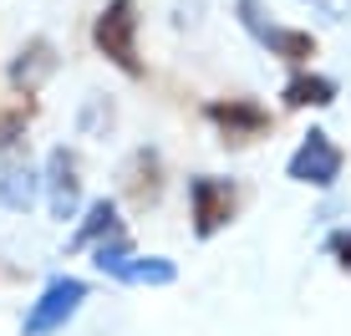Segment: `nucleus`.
<instances>
[{"label":"nucleus","instance_id":"f257e3e1","mask_svg":"<svg viewBox=\"0 0 351 336\" xmlns=\"http://www.w3.org/2000/svg\"><path fill=\"white\" fill-rule=\"evenodd\" d=\"M92 46L107 56L123 77H143V56H138V5L132 0H107L102 16L92 21Z\"/></svg>","mask_w":351,"mask_h":336},{"label":"nucleus","instance_id":"f03ea898","mask_svg":"<svg viewBox=\"0 0 351 336\" xmlns=\"http://www.w3.org/2000/svg\"><path fill=\"white\" fill-rule=\"evenodd\" d=\"M239 214V189L229 178L214 173H193L189 178V219H193V239H214L229 230V219Z\"/></svg>","mask_w":351,"mask_h":336},{"label":"nucleus","instance_id":"7ed1b4c3","mask_svg":"<svg viewBox=\"0 0 351 336\" xmlns=\"http://www.w3.org/2000/svg\"><path fill=\"white\" fill-rule=\"evenodd\" d=\"M82 301H87V280H77V275H51L46 291L31 301L26 321H21V336H56L82 311Z\"/></svg>","mask_w":351,"mask_h":336},{"label":"nucleus","instance_id":"20e7f679","mask_svg":"<svg viewBox=\"0 0 351 336\" xmlns=\"http://www.w3.org/2000/svg\"><path fill=\"white\" fill-rule=\"evenodd\" d=\"M239 26H245L255 41L265 46L270 56H280L290 67H306L311 56H316V36L311 31H295V26H280V21H270L260 10V0H239Z\"/></svg>","mask_w":351,"mask_h":336},{"label":"nucleus","instance_id":"39448f33","mask_svg":"<svg viewBox=\"0 0 351 336\" xmlns=\"http://www.w3.org/2000/svg\"><path fill=\"white\" fill-rule=\"evenodd\" d=\"M341 168H346V153L331 143V133L311 128V133L300 138V148L290 153L285 178H295V184H306V189H331L336 178H341Z\"/></svg>","mask_w":351,"mask_h":336},{"label":"nucleus","instance_id":"423d86ee","mask_svg":"<svg viewBox=\"0 0 351 336\" xmlns=\"http://www.w3.org/2000/svg\"><path fill=\"white\" fill-rule=\"evenodd\" d=\"M204 117L214 123L219 143H229V148H245V143L270 133V112H265L260 102H250V97H214L204 107Z\"/></svg>","mask_w":351,"mask_h":336},{"label":"nucleus","instance_id":"0eeeda50","mask_svg":"<svg viewBox=\"0 0 351 336\" xmlns=\"http://www.w3.org/2000/svg\"><path fill=\"white\" fill-rule=\"evenodd\" d=\"M41 189H46L51 219H77V209H82V158L71 148H51L46 153Z\"/></svg>","mask_w":351,"mask_h":336},{"label":"nucleus","instance_id":"6e6552de","mask_svg":"<svg viewBox=\"0 0 351 336\" xmlns=\"http://www.w3.org/2000/svg\"><path fill=\"white\" fill-rule=\"evenodd\" d=\"M51 71H56V46L46 41V36H31V41L10 56L5 82H10V92H16V97H36V92L46 87V77H51Z\"/></svg>","mask_w":351,"mask_h":336},{"label":"nucleus","instance_id":"1a4fd4ad","mask_svg":"<svg viewBox=\"0 0 351 336\" xmlns=\"http://www.w3.org/2000/svg\"><path fill=\"white\" fill-rule=\"evenodd\" d=\"M123 199L132 209H153L163 199V153L158 148H138L123 163Z\"/></svg>","mask_w":351,"mask_h":336},{"label":"nucleus","instance_id":"9d476101","mask_svg":"<svg viewBox=\"0 0 351 336\" xmlns=\"http://www.w3.org/2000/svg\"><path fill=\"white\" fill-rule=\"evenodd\" d=\"M117 230H123V219H117V199H92L66 250H92V245H102V239L117 235Z\"/></svg>","mask_w":351,"mask_h":336},{"label":"nucleus","instance_id":"9b49d317","mask_svg":"<svg viewBox=\"0 0 351 336\" xmlns=\"http://www.w3.org/2000/svg\"><path fill=\"white\" fill-rule=\"evenodd\" d=\"M280 102L285 107H331L336 102V82L331 77H321V71H295V77L280 87Z\"/></svg>","mask_w":351,"mask_h":336},{"label":"nucleus","instance_id":"f8f14e48","mask_svg":"<svg viewBox=\"0 0 351 336\" xmlns=\"http://www.w3.org/2000/svg\"><path fill=\"white\" fill-rule=\"evenodd\" d=\"M117 280H123V285H173L178 280V265L168 255H132Z\"/></svg>","mask_w":351,"mask_h":336},{"label":"nucleus","instance_id":"ddd939ff","mask_svg":"<svg viewBox=\"0 0 351 336\" xmlns=\"http://www.w3.org/2000/svg\"><path fill=\"white\" fill-rule=\"evenodd\" d=\"M36 117V102H16V107H0V158H10V153L26 148V128Z\"/></svg>","mask_w":351,"mask_h":336},{"label":"nucleus","instance_id":"4468645a","mask_svg":"<svg viewBox=\"0 0 351 336\" xmlns=\"http://www.w3.org/2000/svg\"><path fill=\"white\" fill-rule=\"evenodd\" d=\"M132 255H138V250H132V235L128 230H117V235H107L102 245H92V265L102 270V275H112V280L123 275V265H128Z\"/></svg>","mask_w":351,"mask_h":336},{"label":"nucleus","instance_id":"2eb2a0df","mask_svg":"<svg viewBox=\"0 0 351 336\" xmlns=\"http://www.w3.org/2000/svg\"><path fill=\"white\" fill-rule=\"evenodd\" d=\"M326 255H331L341 270H351V230H336L331 239H326Z\"/></svg>","mask_w":351,"mask_h":336}]
</instances>
